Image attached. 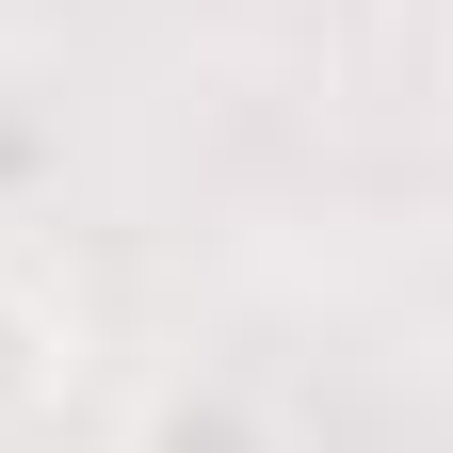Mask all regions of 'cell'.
I'll return each mask as SVG.
<instances>
[{
  "label": "cell",
  "mask_w": 453,
  "mask_h": 453,
  "mask_svg": "<svg viewBox=\"0 0 453 453\" xmlns=\"http://www.w3.org/2000/svg\"><path fill=\"white\" fill-rule=\"evenodd\" d=\"M49 388H65V308H49L33 275L0 259V437H17V421L49 405Z\"/></svg>",
  "instance_id": "obj_1"
}]
</instances>
